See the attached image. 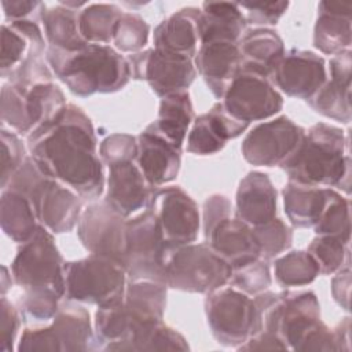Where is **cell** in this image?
<instances>
[{"label":"cell","instance_id":"cell-30","mask_svg":"<svg viewBox=\"0 0 352 352\" xmlns=\"http://www.w3.org/2000/svg\"><path fill=\"white\" fill-rule=\"evenodd\" d=\"M37 217L29 199L14 190L1 194V228L15 242H28L38 230Z\"/></svg>","mask_w":352,"mask_h":352},{"label":"cell","instance_id":"cell-14","mask_svg":"<svg viewBox=\"0 0 352 352\" xmlns=\"http://www.w3.org/2000/svg\"><path fill=\"white\" fill-rule=\"evenodd\" d=\"M131 63L133 76L146 80L162 98L186 92L197 73L190 56L160 48L133 54Z\"/></svg>","mask_w":352,"mask_h":352},{"label":"cell","instance_id":"cell-2","mask_svg":"<svg viewBox=\"0 0 352 352\" xmlns=\"http://www.w3.org/2000/svg\"><path fill=\"white\" fill-rule=\"evenodd\" d=\"M47 59L54 73L78 96L117 91L131 77L129 62L104 44H88L77 51L50 47Z\"/></svg>","mask_w":352,"mask_h":352},{"label":"cell","instance_id":"cell-4","mask_svg":"<svg viewBox=\"0 0 352 352\" xmlns=\"http://www.w3.org/2000/svg\"><path fill=\"white\" fill-rule=\"evenodd\" d=\"M4 188L25 195L32 204L37 220L48 231L56 234L70 231L80 220L81 202L78 197L56 179L45 175L32 158L25 160Z\"/></svg>","mask_w":352,"mask_h":352},{"label":"cell","instance_id":"cell-27","mask_svg":"<svg viewBox=\"0 0 352 352\" xmlns=\"http://www.w3.org/2000/svg\"><path fill=\"white\" fill-rule=\"evenodd\" d=\"M333 190L289 182L283 190L285 212L296 227H315Z\"/></svg>","mask_w":352,"mask_h":352},{"label":"cell","instance_id":"cell-23","mask_svg":"<svg viewBox=\"0 0 352 352\" xmlns=\"http://www.w3.org/2000/svg\"><path fill=\"white\" fill-rule=\"evenodd\" d=\"M276 214V190L265 173L250 172L236 191V217L249 226H261Z\"/></svg>","mask_w":352,"mask_h":352},{"label":"cell","instance_id":"cell-12","mask_svg":"<svg viewBox=\"0 0 352 352\" xmlns=\"http://www.w3.org/2000/svg\"><path fill=\"white\" fill-rule=\"evenodd\" d=\"M223 98L224 110L245 124L272 117L283 106V99L268 76L243 67L236 73Z\"/></svg>","mask_w":352,"mask_h":352},{"label":"cell","instance_id":"cell-33","mask_svg":"<svg viewBox=\"0 0 352 352\" xmlns=\"http://www.w3.org/2000/svg\"><path fill=\"white\" fill-rule=\"evenodd\" d=\"M122 11L114 4H88L78 14V28L82 38L89 44L113 41L116 25Z\"/></svg>","mask_w":352,"mask_h":352},{"label":"cell","instance_id":"cell-9","mask_svg":"<svg viewBox=\"0 0 352 352\" xmlns=\"http://www.w3.org/2000/svg\"><path fill=\"white\" fill-rule=\"evenodd\" d=\"M206 316L213 336L224 345H242L263 330L261 312L246 293L236 287H220L209 293Z\"/></svg>","mask_w":352,"mask_h":352},{"label":"cell","instance_id":"cell-48","mask_svg":"<svg viewBox=\"0 0 352 352\" xmlns=\"http://www.w3.org/2000/svg\"><path fill=\"white\" fill-rule=\"evenodd\" d=\"M349 290H351V271L346 267L333 279V297L344 308H349Z\"/></svg>","mask_w":352,"mask_h":352},{"label":"cell","instance_id":"cell-38","mask_svg":"<svg viewBox=\"0 0 352 352\" xmlns=\"http://www.w3.org/2000/svg\"><path fill=\"white\" fill-rule=\"evenodd\" d=\"M254 235L260 245V254L264 258L275 257L292 245V231L279 219L253 227Z\"/></svg>","mask_w":352,"mask_h":352},{"label":"cell","instance_id":"cell-39","mask_svg":"<svg viewBox=\"0 0 352 352\" xmlns=\"http://www.w3.org/2000/svg\"><path fill=\"white\" fill-rule=\"evenodd\" d=\"M345 245L341 239L327 235H319L308 246V253L315 258L319 265V271L324 275L333 274L340 270L344 263V254L346 253Z\"/></svg>","mask_w":352,"mask_h":352},{"label":"cell","instance_id":"cell-8","mask_svg":"<svg viewBox=\"0 0 352 352\" xmlns=\"http://www.w3.org/2000/svg\"><path fill=\"white\" fill-rule=\"evenodd\" d=\"M66 107L62 91L50 81L10 84L1 91V121L15 133L30 135Z\"/></svg>","mask_w":352,"mask_h":352},{"label":"cell","instance_id":"cell-35","mask_svg":"<svg viewBox=\"0 0 352 352\" xmlns=\"http://www.w3.org/2000/svg\"><path fill=\"white\" fill-rule=\"evenodd\" d=\"M308 100L318 113L329 118L342 122L351 120V85L330 80Z\"/></svg>","mask_w":352,"mask_h":352},{"label":"cell","instance_id":"cell-43","mask_svg":"<svg viewBox=\"0 0 352 352\" xmlns=\"http://www.w3.org/2000/svg\"><path fill=\"white\" fill-rule=\"evenodd\" d=\"M100 157L107 165L133 161L138 157V140L131 135H111L100 144Z\"/></svg>","mask_w":352,"mask_h":352},{"label":"cell","instance_id":"cell-11","mask_svg":"<svg viewBox=\"0 0 352 352\" xmlns=\"http://www.w3.org/2000/svg\"><path fill=\"white\" fill-rule=\"evenodd\" d=\"M92 329L89 314L80 305L60 307L52 323L44 329H26L18 351H88Z\"/></svg>","mask_w":352,"mask_h":352},{"label":"cell","instance_id":"cell-18","mask_svg":"<svg viewBox=\"0 0 352 352\" xmlns=\"http://www.w3.org/2000/svg\"><path fill=\"white\" fill-rule=\"evenodd\" d=\"M208 245L223 257L232 270H238L257 258L260 245L253 228L239 217L221 219L205 231Z\"/></svg>","mask_w":352,"mask_h":352},{"label":"cell","instance_id":"cell-16","mask_svg":"<svg viewBox=\"0 0 352 352\" xmlns=\"http://www.w3.org/2000/svg\"><path fill=\"white\" fill-rule=\"evenodd\" d=\"M305 136L301 126L287 117L257 125L242 143L245 160L257 166L282 165L300 146Z\"/></svg>","mask_w":352,"mask_h":352},{"label":"cell","instance_id":"cell-44","mask_svg":"<svg viewBox=\"0 0 352 352\" xmlns=\"http://www.w3.org/2000/svg\"><path fill=\"white\" fill-rule=\"evenodd\" d=\"M239 8L246 11L245 19L250 23H276L289 7V1H261V3H238Z\"/></svg>","mask_w":352,"mask_h":352},{"label":"cell","instance_id":"cell-26","mask_svg":"<svg viewBox=\"0 0 352 352\" xmlns=\"http://www.w3.org/2000/svg\"><path fill=\"white\" fill-rule=\"evenodd\" d=\"M199 10L188 7L162 21L154 30V45L160 50L192 56L195 54Z\"/></svg>","mask_w":352,"mask_h":352},{"label":"cell","instance_id":"cell-40","mask_svg":"<svg viewBox=\"0 0 352 352\" xmlns=\"http://www.w3.org/2000/svg\"><path fill=\"white\" fill-rule=\"evenodd\" d=\"M26 36H23L11 23H3L1 29V74L10 76L25 62L23 55L28 50ZM37 43V41H36Z\"/></svg>","mask_w":352,"mask_h":352},{"label":"cell","instance_id":"cell-24","mask_svg":"<svg viewBox=\"0 0 352 352\" xmlns=\"http://www.w3.org/2000/svg\"><path fill=\"white\" fill-rule=\"evenodd\" d=\"M315 25L314 43L324 54L337 55L349 51L351 45V3L322 1Z\"/></svg>","mask_w":352,"mask_h":352},{"label":"cell","instance_id":"cell-22","mask_svg":"<svg viewBox=\"0 0 352 352\" xmlns=\"http://www.w3.org/2000/svg\"><path fill=\"white\" fill-rule=\"evenodd\" d=\"M195 65L210 91L217 98H223L226 89L241 70L239 47L236 43L227 41L201 44Z\"/></svg>","mask_w":352,"mask_h":352},{"label":"cell","instance_id":"cell-46","mask_svg":"<svg viewBox=\"0 0 352 352\" xmlns=\"http://www.w3.org/2000/svg\"><path fill=\"white\" fill-rule=\"evenodd\" d=\"M241 351H286L289 349L285 341L272 331L261 330L256 336L250 337L246 342L238 346Z\"/></svg>","mask_w":352,"mask_h":352},{"label":"cell","instance_id":"cell-36","mask_svg":"<svg viewBox=\"0 0 352 352\" xmlns=\"http://www.w3.org/2000/svg\"><path fill=\"white\" fill-rule=\"evenodd\" d=\"M318 235H327L341 239L344 243L349 241V204L348 201L331 191L329 202L315 226Z\"/></svg>","mask_w":352,"mask_h":352},{"label":"cell","instance_id":"cell-32","mask_svg":"<svg viewBox=\"0 0 352 352\" xmlns=\"http://www.w3.org/2000/svg\"><path fill=\"white\" fill-rule=\"evenodd\" d=\"M183 336L161 322L138 329L128 340L114 345L110 351H187Z\"/></svg>","mask_w":352,"mask_h":352},{"label":"cell","instance_id":"cell-25","mask_svg":"<svg viewBox=\"0 0 352 352\" xmlns=\"http://www.w3.org/2000/svg\"><path fill=\"white\" fill-rule=\"evenodd\" d=\"M245 23V15L242 14L238 3L206 1L202 4V11H199V43H236Z\"/></svg>","mask_w":352,"mask_h":352},{"label":"cell","instance_id":"cell-17","mask_svg":"<svg viewBox=\"0 0 352 352\" xmlns=\"http://www.w3.org/2000/svg\"><path fill=\"white\" fill-rule=\"evenodd\" d=\"M270 76L286 95L311 99L326 82L324 60L314 52L292 50L283 54Z\"/></svg>","mask_w":352,"mask_h":352},{"label":"cell","instance_id":"cell-34","mask_svg":"<svg viewBox=\"0 0 352 352\" xmlns=\"http://www.w3.org/2000/svg\"><path fill=\"white\" fill-rule=\"evenodd\" d=\"M275 278L280 286H302L319 274V265L308 252H292L275 261Z\"/></svg>","mask_w":352,"mask_h":352},{"label":"cell","instance_id":"cell-10","mask_svg":"<svg viewBox=\"0 0 352 352\" xmlns=\"http://www.w3.org/2000/svg\"><path fill=\"white\" fill-rule=\"evenodd\" d=\"M166 245L154 213L147 209L126 220V249L124 267L131 280L165 282Z\"/></svg>","mask_w":352,"mask_h":352},{"label":"cell","instance_id":"cell-13","mask_svg":"<svg viewBox=\"0 0 352 352\" xmlns=\"http://www.w3.org/2000/svg\"><path fill=\"white\" fill-rule=\"evenodd\" d=\"M155 216L166 248L192 243L199 230L197 204L179 187L155 188L147 206Z\"/></svg>","mask_w":352,"mask_h":352},{"label":"cell","instance_id":"cell-45","mask_svg":"<svg viewBox=\"0 0 352 352\" xmlns=\"http://www.w3.org/2000/svg\"><path fill=\"white\" fill-rule=\"evenodd\" d=\"M19 326V316L11 302L3 296L1 297V327H0V349L10 352L15 340Z\"/></svg>","mask_w":352,"mask_h":352},{"label":"cell","instance_id":"cell-3","mask_svg":"<svg viewBox=\"0 0 352 352\" xmlns=\"http://www.w3.org/2000/svg\"><path fill=\"white\" fill-rule=\"evenodd\" d=\"M341 129L327 125H314L294 153L280 165L290 182L327 187L349 183V155Z\"/></svg>","mask_w":352,"mask_h":352},{"label":"cell","instance_id":"cell-42","mask_svg":"<svg viewBox=\"0 0 352 352\" xmlns=\"http://www.w3.org/2000/svg\"><path fill=\"white\" fill-rule=\"evenodd\" d=\"M25 147L12 131L1 129V187L10 182L12 175L25 162Z\"/></svg>","mask_w":352,"mask_h":352},{"label":"cell","instance_id":"cell-1","mask_svg":"<svg viewBox=\"0 0 352 352\" xmlns=\"http://www.w3.org/2000/svg\"><path fill=\"white\" fill-rule=\"evenodd\" d=\"M32 160L48 176L65 183L84 198L103 191V169L89 118L74 104L28 136Z\"/></svg>","mask_w":352,"mask_h":352},{"label":"cell","instance_id":"cell-15","mask_svg":"<svg viewBox=\"0 0 352 352\" xmlns=\"http://www.w3.org/2000/svg\"><path fill=\"white\" fill-rule=\"evenodd\" d=\"M77 232L82 245L92 254L110 257L124 267L126 221L106 201L94 204L81 213Z\"/></svg>","mask_w":352,"mask_h":352},{"label":"cell","instance_id":"cell-19","mask_svg":"<svg viewBox=\"0 0 352 352\" xmlns=\"http://www.w3.org/2000/svg\"><path fill=\"white\" fill-rule=\"evenodd\" d=\"M154 188L146 180L133 161H120L109 165L106 202L124 217L147 208Z\"/></svg>","mask_w":352,"mask_h":352},{"label":"cell","instance_id":"cell-21","mask_svg":"<svg viewBox=\"0 0 352 352\" xmlns=\"http://www.w3.org/2000/svg\"><path fill=\"white\" fill-rule=\"evenodd\" d=\"M179 151L148 126L139 135L138 164L153 188H158L176 177L180 166Z\"/></svg>","mask_w":352,"mask_h":352},{"label":"cell","instance_id":"cell-47","mask_svg":"<svg viewBox=\"0 0 352 352\" xmlns=\"http://www.w3.org/2000/svg\"><path fill=\"white\" fill-rule=\"evenodd\" d=\"M1 6L4 10L6 18H11V22L26 19V16L32 14V11H36L37 8L43 7V4L38 1H22V0H16V1L3 0Z\"/></svg>","mask_w":352,"mask_h":352},{"label":"cell","instance_id":"cell-37","mask_svg":"<svg viewBox=\"0 0 352 352\" xmlns=\"http://www.w3.org/2000/svg\"><path fill=\"white\" fill-rule=\"evenodd\" d=\"M147 38L148 25L135 14L122 12L114 29V45L124 52H136L147 44Z\"/></svg>","mask_w":352,"mask_h":352},{"label":"cell","instance_id":"cell-41","mask_svg":"<svg viewBox=\"0 0 352 352\" xmlns=\"http://www.w3.org/2000/svg\"><path fill=\"white\" fill-rule=\"evenodd\" d=\"M234 287L246 294H258L271 285L270 268L265 261L260 258L235 270L230 279Z\"/></svg>","mask_w":352,"mask_h":352},{"label":"cell","instance_id":"cell-5","mask_svg":"<svg viewBox=\"0 0 352 352\" xmlns=\"http://www.w3.org/2000/svg\"><path fill=\"white\" fill-rule=\"evenodd\" d=\"M65 264L50 231L40 226L37 232L18 250L12 265L14 280L23 287L25 296L65 294Z\"/></svg>","mask_w":352,"mask_h":352},{"label":"cell","instance_id":"cell-7","mask_svg":"<svg viewBox=\"0 0 352 352\" xmlns=\"http://www.w3.org/2000/svg\"><path fill=\"white\" fill-rule=\"evenodd\" d=\"M67 300L95 304L99 308L120 304L125 296V268L116 260L92 254L65 264Z\"/></svg>","mask_w":352,"mask_h":352},{"label":"cell","instance_id":"cell-20","mask_svg":"<svg viewBox=\"0 0 352 352\" xmlns=\"http://www.w3.org/2000/svg\"><path fill=\"white\" fill-rule=\"evenodd\" d=\"M249 124L235 120L217 103L206 114L199 116L187 136V151L208 155L220 151L228 139L239 136Z\"/></svg>","mask_w":352,"mask_h":352},{"label":"cell","instance_id":"cell-28","mask_svg":"<svg viewBox=\"0 0 352 352\" xmlns=\"http://www.w3.org/2000/svg\"><path fill=\"white\" fill-rule=\"evenodd\" d=\"M238 47L241 52V67L264 76H270L272 67L285 54L283 41L271 29L249 32Z\"/></svg>","mask_w":352,"mask_h":352},{"label":"cell","instance_id":"cell-6","mask_svg":"<svg viewBox=\"0 0 352 352\" xmlns=\"http://www.w3.org/2000/svg\"><path fill=\"white\" fill-rule=\"evenodd\" d=\"M232 267L208 243H187L166 250L165 282L191 293H212L232 276Z\"/></svg>","mask_w":352,"mask_h":352},{"label":"cell","instance_id":"cell-31","mask_svg":"<svg viewBox=\"0 0 352 352\" xmlns=\"http://www.w3.org/2000/svg\"><path fill=\"white\" fill-rule=\"evenodd\" d=\"M41 19L51 47L63 51H77L89 44L80 33L78 14L73 8L62 3L52 8L43 7Z\"/></svg>","mask_w":352,"mask_h":352},{"label":"cell","instance_id":"cell-29","mask_svg":"<svg viewBox=\"0 0 352 352\" xmlns=\"http://www.w3.org/2000/svg\"><path fill=\"white\" fill-rule=\"evenodd\" d=\"M192 121V107L187 92L166 95L161 99L158 118L148 125L175 148L180 150Z\"/></svg>","mask_w":352,"mask_h":352}]
</instances>
